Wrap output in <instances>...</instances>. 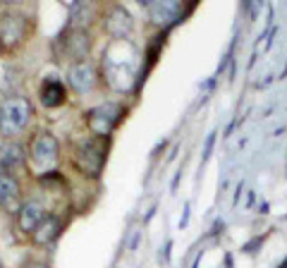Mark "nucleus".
I'll return each mask as SVG.
<instances>
[{"label": "nucleus", "instance_id": "f257e3e1", "mask_svg": "<svg viewBox=\"0 0 287 268\" xmlns=\"http://www.w3.org/2000/svg\"><path fill=\"white\" fill-rule=\"evenodd\" d=\"M53 51H55L57 62H67V65L91 60L89 55L93 51V34L89 29H77V27L67 24L65 29L57 34Z\"/></svg>", "mask_w": 287, "mask_h": 268}, {"label": "nucleus", "instance_id": "f03ea898", "mask_svg": "<svg viewBox=\"0 0 287 268\" xmlns=\"http://www.w3.org/2000/svg\"><path fill=\"white\" fill-rule=\"evenodd\" d=\"M127 115V106L122 101H101L98 106L89 108L84 113V125L91 132V137L108 139L120 127V122Z\"/></svg>", "mask_w": 287, "mask_h": 268}, {"label": "nucleus", "instance_id": "7ed1b4c3", "mask_svg": "<svg viewBox=\"0 0 287 268\" xmlns=\"http://www.w3.org/2000/svg\"><path fill=\"white\" fill-rule=\"evenodd\" d=\"M108 161V139L98 137H84L72 153V163L79 170V175L89 179H98Z\"/></svg>", "mask_w": 287, "mask_h": 268}, {"label": "nucleus", "instance_id": "20e7f679", "mask_svg": "<svg viewBox=\"0 0 287 268\" xmlns=\"http://www.w3.org/2000/svg\"><path fill=\"white\" fill-rule=\"evenodd\" d=\"M31 118H34V108H31L29 98H24V96L5 98L0 103V137H2V142L17 139L19 134H24Z\"/></svg>", "mask_w": 287, "mask_h": 268}, {"label": "nucleus", "instance_id": "39448f33", "mask_svg": "<svg viewBox=\"0 0 287 268\" xmlns=\"http://www.w3.org/2000/svg\"><path fill=\"white\" fill-rule=\"evenodd\" d=\"M101 70H103V82L117 93H125L132 87V79H139L137 74V60L129 55H115L113 46L103 51L101 58Z\"/></svg>", "mask_w": 287, "mask_h": 268}, {"label": "nucleus", "instance_id": "423d86ee", "mask_svg": "<svg viewBox=\"0 0 287 268\" xmlns=\"http://www.w3.org/2000/svg\"><path fill=\"white\" fill-rule=\"evenodd\" d=\"M29 161L34 168H43L46 170H55V165L60 163V142L53 132L41 129L31 137L29 142Z\"/></svg>", "mask_w": 287, "mask_h": 268}, {"label": "nucleus", "instance_id": "0eeeda50", "mask_svg": "<svg viewBox=\"0 0 287 268\" xmlns=\"http://www.w3.org/2000/svg\"><path fill=\"white\" fill-rule=\"evenodd\" d=\"M29 17L19 10H2L0 12V43L2 51H15L27 41Z\"/></svg>", "mask_w": 287, "mask_h": 268}, {"label": "nucleus", "instance_id": "6e6552de", "mask_svg": "<svg viewBox=\"0 0 287 268\" xmlns=\"http://www.w3.org/2000/svg\"><path fill=\"white\" fill-rule=\"evenodd\" d=\"M142 5L148 10V19H151L156 27H165V29L179 24V22L194 10V5L184 7V2H177V0H168V2H161V0H144Z\"/></svg>", "mask_w": 287, "mask_h": 268}, {"label": "nucleus", "instance_id": "1a4fd4ad", "mask_svg": "<svg viewBox=\"0 0 287 268\" xmlns=\"http://www.w3.org/2000/svg\"><path fill=\"white\" fill-rule=\"evenodd\" d=\"M98 65L93 60H84V62H74L67 65V87L74 91L77 96H89L98 89Z\"/></svg>", "mask_w": 287, "mask_h": 268}, {"label": "nucleus", "instance_id": "9d476101", "mask_svg": "<svg viewBox=\"0 0 287 268\" xmlns=\"http://www.w3.org/2000/svg\"><path fill=\"white\" fill-rule=\"evenodd\" d=\"M101 27L103 31L113 38V41H127L134 31V19L132 15L125 10V5H110L103 15H101Z\"/></svg>", "mask_w": 287, "mask_h": 268}, {"label": "nucleus", "instance_id": "9b49d317", "mask_svg": "<svg viewBox=\"0 0 287 268\" xmlns=\"http://www.w3.org/2000/svg\"><path fill=\"white\" fill-rule=\"evenodd\" d=\"M48 213H51V211H48L46 201H43L41 197H31V199H27V201L19 206V211L15 213L19 232H24L27 237H31V235H34V230H36V228L46 220V215H48Z\"/></svg>", "mask_w": 287, "mask_h": 268}, {"label": "nucleus", "instance_id": "f8f14e48", "mask_svg": "<svg viewBox=\"0 0 287 268\" xmlns=\"http://www.w3.org/2000/svg\"><path fill=\"white\" fill-rule=\"evenodd\" d=\"M27 158L29 151L17 139L0 142V175H15L17 178V173L27 165Z\"/></svg>", "mask_w": 287, "mask_h": 268}, {"label": "nucleus", "instance_id": "ddd939ff", "mask_svg": "<svg viewBox=\"0 0 287 268\" xmlns=\"http://www.w3.org/2000/svg\"><path fill=\"white\" fill-rule=\"evenodd\" d=\"M62 230H65V218H62L57 211H51V213L46 215V220L34 230V235L29 239H31L34 247H51L53 242L60 239Z\"/></svg>", "mask_w": 287, "mask_h": 268}, {"label": "nucleus", "instance_id": "4468645a", "mask_svg": "<svg viewBox=\"0 0 287 268\" xmlns=\"http://www.w3.org/2000/svg\"><path fill=\"white\" fill-rule=\"evenodd\" d=\"M38 101L48 110H55L60 106H65L67 103V84L60 77H46L41 89H38Z\"/></svg>", "mask_w": 287, "mask_h": 268}, {"label": "nucleus", "instance_id": "2eb2a0df", "mask_svg": "<svg viewBox=\"0 0 287 268\" xmlns=\"http://www.w3.org/2000/svg\"><path fill=\"white\" fill-rule=\"evenodd\" d=\"M22 201V182L15 175H0V209L2 211H19Z\"/></svg>", "mask_w": 287, "mask_h": 268}, {"label": "nucleus", "instance_id": "dca6fc26", "mask_svg": "<svg viewBox=\"0 0 287 268\" xmlns=\"http://www.w3.org/2000/svg\"><path fill=\"white\" fill-rule=\"evenodd\" d=\"M101 15V7L96 2H70L67 5V17H70V27L77 29H89L91 22H96Z\"/></svg>", "mask_w": 287, "mask_h": 268}, {"label": "nucleus", "instance_id": "f3484780", "mask_svg": "<svg viewBox=\"0 0 287 268\" xmlns=\"http://www.w3.org/2000/svg\"><path fill=\"white\" fill-rule=\"evenodd\" d=\"M36 179H38V184H41L46 192H57V189L65 187V175H62L60 170H46V173H38Z\"/></svg>", "mask_w": 287, "mask_h": 268}, {"label": "nucleus", "instance_id": "a211bd4d", "mask_svg": "<svg viewBox=\"0 0 287 268\" xmlns=\"http://www.w3.org/2000/svg\"><path fill=\"white\" fill-rule=\"evenodd\" d=\"M22 268H51L43 259H29V261H24L22 264Z\"/></svg>", "mask_w": 287, "mask_h": 268}, {"label": "nucleus", "instance_id": "6ab92c4d", "mask_svg": "<svg viewBox=\"0 0 287 268\" xmlns=\"http://www.w3.org/2000/svg\"><path fill=\"white\" fill-rule=\"evenodd\" d=\"M213 142H215V132L213 134H208V139H206V146H203V161L211 156V149H213Z\"/></svg>", "mask_w": 287, "mask_h": 268}, {"label": "nucleus", "instance_id": "aec40b11", "mask_svg": "<svg viewBox=\"0 0 287 268\" xmlns=\"http://www.w3.org/2000/svg\"><path fill=\"white\" fill-rule=\"evenodd\" d=\"M139 239H142V232H134V237L129 242V251H134V249L139 247Z\"/></svg>", "mask_w": 287, "mask_h": 268}, {"label": "nucleus", "instance_id": "412c9836", "mask_svg": "<svg viewBox=\"0 0 287 268\" xmlns=\"http://www.w3.org/2000/svg\"><path fill=\"white\" fill-rule=\"evenodd\" d=\"M0 51H2V43H0Z\"/></svg>", "mask_w": 287, "mask_h": 268}]
</instances>
